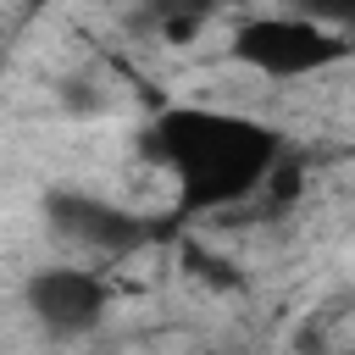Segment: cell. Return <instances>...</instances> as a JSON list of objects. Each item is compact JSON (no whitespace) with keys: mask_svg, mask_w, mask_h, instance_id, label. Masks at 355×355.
Wrapping results in <instances>:
<instances>
[{"mask_svg":"<svg viewBox=\"0 0 355 355\" xmlns=\"http://www.w3.org/2000/svg\"><path fill=\"white\" fill-rule=\"evenodd\" d=\"M144 155L178 178V211H227L272 183L288 155V139L244 111L216 105H166L144 128Z\"/></svg>","mask_w":355,"mask_h":355,"instance_id":"obj_1","label":"cell"},{"mask_svg":"<svg viewBox=\"0 0 355 355\" xmlns=\"http://www.w3.org/2000/svg\"><path fill=\"white\" fill-rule=\"evenodd\" d=\"M22 305L50 338H83V333H94L105 322L111 288L89 266H39L22 283Z\"/></svg>","mask_w":355,"mask_h":355,"instance_id":"obj_4","label":"cell"},{"mask_svg":"<svg viewBox=\"0 0 355 355\" xmlns=\"http://www.w3.org/2000/svg\"><path fill=\"white\" fill-rule=\"evenodd\" d=\"M44 222L55 239L89 250V255H105V261H128L139 255L150 239H155V222L105 200V194H89V189H44Z\"/></svg>","mask_w":355,"mask_h":355,"instance_id":"obj_3","label":"cell"},{"mask_svg":"<svg viewBox=\"0 0 355 355\" xmlns=\"http://www.w3.org/2000/svg\"><path fill=\"white\" fill-rule=\"evenodd\" d=\"M233 61L261 72V78H311L355 55L349 28H333L327 17L305 11H261L233 28Z\"/></svg>","mask_w":355,"mask_h":355,"instance_id":"obj_2","label":"cell"},{"mask_svg":"<svg viewBox=\"0 0 355 355\" xmlns=\"http://www.w3.org/2000/svg\"><path fill=\"white\" fill-rule=\"evenodd\" d=\"M183 261H189V272L205 277L211 288H239V283H244V277L233 272V261H216V255H205L200 244H183Z\"/></svg>","mask_w":355,"mask_h":355,"instance_id":"obj_5","label":"cell"}]
</instances>
